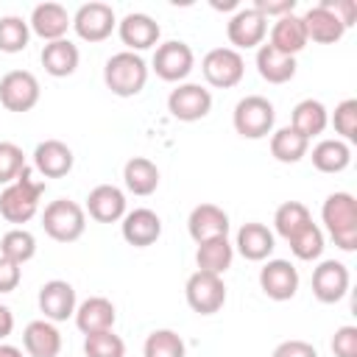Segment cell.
Returning a JSON list of instances; mask_svg holds the SVG:
<instances>
[{
    "mask_svg": "<svg viewBox=\"0 0 357 357\" xmlns=\"http://www.w3.org/2000/svg\"><path fill=\"white\" fill-rule=\"evenodd\" d=\"M117 33H120L123 45L131 53H139V50H148V47H153L159 42L162 28H159V22L153 17H148L142 11H131L117 22Z\"/></svg>",
    "mask_w": 357,
    "mask_h": 357,
    "instance_id": "16",
    "label": "cell"
},
{
    "mask_svg": "<svg viewBox=\"0 0 357 357\" xmlns=\"http://www.w3.org/2000/svg\"><path fill=\"white\" fill-rule=\"evenodd\" d=\"M187 231L198 245L206 240H215V237H226L229 215L218 204H198L187 218Z\"/></svg>",
    "mask_w": 357,
    "mask_h": 357,
    "instance_id": "17",
    "label": "cell"
},
{
    "mask_svg": "<svg viewBox=\"0 0 357 357\" xmlns=\"http://www.w3.org/2000/svg\"><path fill=\"white\" fill-rule=\"evenodd\" d=\"M103 81L106 86L117 95V98H134L145 89V81H148V64L142 61L139 53H131V50H120L114 53L106 67H103Z\"/></svg>",
    "mask_w": 357,
    "mask_h": 357,
    "instance_id": "3",
    "label": "cell"
},
{
    "mask_svg": "<svg viewBox=\"0 0 357 357\" xmlns=\"http://www.w3.org/2000/svg\"><path fill=\"white\" fill-rule=\"evenodd\" d=\"M192 64H195L192 47L187 42H178V39L162 42L153 53V73L170 84H181L192 73Z\"/></svg>",
    "mask_w": 357,
    "mask_h": 357,
    "instance_id": "8",
    "label": "cell"
},
{
    "mask_svg": "<svg viewBox=\"0 0 357 357\" xmlns=\"http://www.w3.org/2000/svg\"><path fill=\"white\" fill-rule=\"evenodd\" d=\"M324 226L340 251L357 248V198L351 192H332L321 206Z\"/></svg>",
    "mask_w": 357,
    "mask_h": 357,
    "instance_id": "1",
    "label": "cell"
},
{
    "mask_svg": "<svg viewBox=\"0 0 357 357\" xmlns=\"http://www.w3.org/2000/svg\"><path fill=\"white\" fill-rule=\"evenodd\" d=\"M265 33H268V20L254 6L234 11V17L226 22V36L237 53L248 47H259L265 42Z\"/></svg>",
    "mask_w": 357,
    "mask_h": 357,
    "instance_id": "12",
    "label": "cell"
},
{
    "mask_svg": "<svg viewBox=\"0 0 357 357\" xmlns=\"http://www.w3.org/2000/svg\"><path fill=\"white\" fill-rule=\"evenodd\" d=\"M25 153L14 142H0V184H11L25 170Z\"/></svg>",
    "mask_w": 357,
    "mask_h": 357,
    "instance_id": "41",
    "label": "cell"
},
{
    "mask_svg": "<svg viewBox=\"0 0 357 357\" xmlns=\"http://www.w3.org/2000/svg\"><path fill=\"white\" fill-rule=\"evenodd\" d=\"M86 212L98 223H117L126 215V195L114 184H98L86 195Z\"/></svg>",
    "mask_w": 357,
    "mask_h": 357,
    "instance_id": "20",
    "label": "cell"
},
{
    "mask_svg": "<svg viewBox=\"0 0 357 357\" xmlns=\"http://www.w3.org/2000/svg\"><path fill=\"white\" fill-rule=\"evenodd\" d=\"M28 25L45 42H56V39H64V33L73 28V17L67 14V8L61 3H39L31 11Z\"/></svg>",
    "mask_w": 357,
    "mask_h": 357,
    "instance_id": "18",
    "label": "cell"
},
{
    "mask_svg": "<svg viewBox=\"0 0 357 357\" xmlns=\"http://www.w3.org/2000/svg\"><path fill=\"white\" fill-rule=\"evenodd\" d=\"M271 357H318V351L307 340H282Z\"/></svg>",
    "mask_w": 357,
    "mask_h": 357,
    "instance_id": "43",
    "label": "cell"
},
{
    "mask_svg": "<svg viewBox=\"0 0 357 357\" xmlns=\"http://www.w3.org/2000/svg\"><path fill=\"white\" fill-rule=\"evenodd\" d=\"M237 251L248 259V262H262V259H268L271 254H273V248H276V240H273V231L265 226V223H245V226H240V231H237Z\"/></svg>",
    "mask_w": 357,
    "mask_h": 357,
    "instance_id": "24",
    "label": "cell"
},
{
    "mask_svg": "<svg viewBox=\"0 0 357 357\" xmlns=\"http://www.w3.org/2000/svg\"><path fill=\"white\" fill-rule=\"evenodd\" d=\"M142 354L145 357H184L187 346H184L178 332H173V329H153L145 337Z\"/></svg>",
    "mask_w": 357,
    "mask_h": 357,
    "instance_id": "36",
    "label": "cell"
},
{
    "mask_svg": "<svg viewBox=\"0 0 357 357\" xmlns=\"http://www.w3.org/2000/svg\"><path fill=\"white\" fill-rule=\"evenodd\" d=\"M36 254V237L25 229H11L3 234L0 240V257L17 262V265H25L28 259H33Z\"/></svg>",
    "mask_w": 357,
    "mask_h": 357,
    "instance_id": "35",
    "label": "cell"
},
{
    "mask_svg": "<svg viewBox=\"0 0 357 357\" xmlns=\"http://www.w3.org/2000/svg\"><path fill=\"white\" fill-rule=\"evenodd\" d=\"M271 47H276L279 53H287V56H296L307 47V31H304V22L301 17L296 14H284L273 22L271 28Z\"/></svg>",
    "mask_w": 357,
    "mask_h": 357,
    "instance_id": "26",
    "label": "cell"
},
{
    "mask_svg": "<svg viewBox=\"0 0 357 357\" xmlns=\"http://www.w3.org/2000/svg\"><path fill=\"white\" fill-rule=\"evenodd\" d=\"M73 28L84 42H103L112 36V31L117 28V17L114 8L109 3H84L75 17H73Z\"/></svg>",
    "mask_w": 357,
    "mask_h": 357,
    "instance_id": "9",
    "label": "cell"
},
{
    "mask_svg": "<svg viewBox=\"0 0 357 357\" xmlns=\"http://www.w3.org/2000/svg\"><path fill=\"white\" fill-rule=\"evenodd\" d=\"M20 279H22L20 265L11 262V259H6V257H0V293H11V290H17Z\"/></svg>",
    "mask_w": 357,
    "mask_h": 357,
    "instance_id": "46",
    "label": "cell"
},
{
    "mask_svg": "<svg viewBox=\"0 0 357 357\" xmlns=\"http://www.w3.org/2000/svg\"><path fill=\"white\" fill-rule=\"evenodd\" d=\"M162 237V220L153 209H134L123 215V240L134 248H148Z\"/></svg>",
    "mask_w": 357,
    "mask_h": 357,
    "instance_id": "19",
    "label": "cell"
},
{
    "mask_svg": "<svg viewBox=\"0 0 357 357\" xmlns=\"http://www.w3.org/2000/svg\"><path fill=\"white\" fill-rule=\"evenodd\" d=\"M39 312L45 315V321H67L70 315H75V287L64 279H50L39 287Z\"/></svg>",
    "mask_w": 357,
    "mask_h": 357,
    "instance_id": "14",
    "label": "cell"
},
{
    "mask_svg": "<svg viewBox=\"0 0 357 357\" xmlns=\"http://www.w3.org/2000/svg\"><path fill=\"white\" fill-rule=\"evenodd\" d=\"M349 293V268L337 259H324L312 271V296L321 304H335Z\"/></svg>",
    "mask_w": 357,
    "mask_h": 357,
    "instance_id": "15",
    "label": "cell"
},
{
    "mask_svg": "<svg viewBox=\"0 0 357 357\" xmlns=\"http://www.w3.org/2000/svg\"><path fill=\"white\" fill-rule=\"evenodd\" d=\"M259 287L273 301H287L298 290V271L290 259H268L259 268Z\"/></svg>",
    "mask_w": 357,
    "mask_h": 357,
    "instance_id": "13",
    "label": "cell"
},
{
    "mask_svg": "<svg viewBox=\"0 0 357 357\" xmlns=\"http://www.w3.org/2000/svg\"><path fill=\"white\" fill-rule=\"evenodd\" d=\"M22 346L31 357H59L61 351V335L53 326V321H31L22 332Z\"/></svg>",
    "mask_w": 357,
    "mask_h": 357,
    "instance_id": "25",
    "label": "cell"
},
{
    "mask_svg": "<svg viewBox=\"0 0 357 357\" xmlns=\"http://www.w3.org/2000/svg\"><path fill=\"white\" fill-rule=\"evenodd\" d=\"M117 321V312H114V304L103 296H92L86 301H81L75 307V326L84 332V335H95V332H106L112 329Z\"/></svg>",
    "mask_w": 357,
    "mask_h": 357,
    "instance_id": "22",
    "label": "cell"
},
{
    "mask_svg": "<svg viewBox=\"0 0 357 357\" xmlns=\"http://www.w3.org/2000/svg\"><path fill=\"white\" fill-rule=\"evenodd\" d=\"M11 329H14V315H11V310L6 304H0V340L8 337Z\"/></svg>",
    "mask_w": 357,
    "mask_h": 357,
    "instance_id": "47",
    "label": "cell"
},
{
    "mask_svg": "<svg viewBox=\"0 0 357 357\" xmlns=\"http://www.w3.org/2000/svg\"><path fill=\"white\" fill-rule=\"evenodd\" d=\"M28 39H31V25L22 17H17V14L0 17V53H20V50H25Z\"/></svg>",
    "mask_w": 357,
    "mask_h": 357,
    "instance_id": "37",
    "label": "cell"
},
{
    "mask_svg": "<svg viewBox=\"0 0 357 357\" xmlns=\"http://www.w3.org/2000/svg\"><path fill=\"white\" fill-rule=\"evenodd\" d=\"M84 354H86V357H126V343H123V337L114 335L112 329L95 332V335H86V340H84Z\"/></svg>",
    "mask_w": 357,
    "mask_h": 357,
    "instance_id": "39",
    "label": "cell"
},
{
    "mask_svg": "<svg viewBox=\"0 0 357 357\" xmlns=\"http://www.w3.org/2000/svg\"><path fill=\"white\" fill-rule=\"evenodd\" d=\"M123 181H126V190L128 192H134V195H151L159 187V167L151 159H145V156H134L123 167Z\"/></svg>",
    "mask_w": 357,
    "mask_h": 357,
    "instance_id": "30",
    "label": "cell"
},
{
    "mask_svg": "<svg viewBox=\"0 0 357 357\" xmlns=\"http://www.w3.org/2000/svg\"><path fill=\"white\" fill-rule=\"evenodd\" d=\"M321 6H326V8L343 22L346 31L354 25V17H357V6H354V0H321Z\"/></svg>",
    "mask_w": 357,
    "mask_h": 357,
    "instance_id": "44",
    "label": "cell"
},
{
    "mask_svg": "<svg viewBox=\"0 0 357 357\" xmlns=\"http://www.w3.org/2000/svg\"><path fill=\"white\" fill-rule=\"evenodd\" d=\"M254 8L268 20V17H284V14H293L296 8V0H254Z\"/></svg>",
    "mask_w": 357,
    "mask_h": 357,
    "instance_id": "45",
    "label": "cell"
},
{
    "mask_svg": "<svg viewBox=\"0 0 357 357\" xmlns=\"http://www.w3.org/2000/svg\"><path fill=\"white\" fill-rule=\"evenodd\" d=\"M184 296H187V304L192 307V312L215 315L226 304V284L218 273L195 271L184 284Z\"/></svg>",
    "mask_w": 357,
    "mask_h": 357,
    "instance_id": "6",
    "label": "cell"
},
{
    "mask_svg": "<svg viewBox=\"0 0 357 357\" xmlns=\"http://www.w3.org/2000/svg\"><path fill=\"white\" fill-rule=\"evenodd\" d=\"M0 103L8 112H31L39 103V81L28 70H11L0 78Z\"/></svg>",
    "mask_w": 357,
    "mask_h": 357,
    "instance_id": "10",
    "label": "cell"
},
{
    "mask_svg": "<svg viewBox=\"0 0 357 357\" xmlns=\"http://www.w3.org/2000/svg\"><path fill=\"white\" fill-rule=\"evenodd\" d=\"M0 357H22V351H20L17 346H8V343H3V346H0Z\"/></svg>",
    "mask_w": 357,
    "mask_h": 357,
    "instance_id": "48",
    "label": "cell"
},
{
    "mask_svg": "<svg viewBox=\"0 0 357 357\" xmlns=\"http://www.w3.org/2000/svg\"><path fill=\"white\" fill-rule=\"evenodd\" d=\"M231 259H234V245L229 243V237H215V240H206L198 245L195 251V262H198V271H206V273H226L231 268Z\"/></svg>",
    "mask_w": 357,
    "mask_h": 357,
    "instance_id": "32",
    "label": "cell"
},
{
    "mask_svg": "<svg viewBox=\"0 0 357 357\" xmlns=\"http://www.w3.org/2000/svg\"><path fill=\"white\" fill-rule=\"evenodd\" d=\"M257 73L268 84H287L296 75V56L279 53L276 47H271L265 42L257 47Z\"/></svg>",
    "mask_w": 357,
    "mask_h": 357,
    "instance_id": "28",
    "label": "cell"
},
{
    "mask_svg": "<svg viewBox=\"0 0 357 357\" xmlns=\"http://www.w3.org/2000/svg\"><path fill=\"white\" fill-rule=\"evenodd\" d=\"M310 209L301 204V201H284L276 212H273V226H276V234L290 240L298 229H304L310 223Z\"/></svg>",
    "mask_w": 357,
    "mask_h": 357,
    "instance_id": "34",
    "label": "cell"
},
{
    "mask_svg": "<svg viewBox=\"0 0 357 357\" xmlns=\"http://www.w3.org/2000/svg\"><path fill=\"white\" fill-rule=\"evenodd\" d=\"M212 109V92L201 84H178L167 95V112L181 123H195Z\"/></svg>",
    "mask_w": 357,
    "mask_h": 357,
    "instance_id": "11",
    "label": "cell"
},
{
    "mask_svg": "<svg viewBox=\"0 0 357 357\" xmlns=\"http://www.w3.org/2000/svg\"><path fill=\"white\" fill-rule=\"evenodd\" d=\"M307 151H310V139L301 137L290 126H284V128H279V131L271 134V153H273L276 162L296 165V162H301L307 156Z\"/></svg>",
    "mask_w": 357,
    "mask_h": 357,
    "instance_id": "33",
    "label": "cell"
},
{
    "mask_svg": "<svg viewBox=\"0 0 357 357\" xmlns=\"http://www.w3.org/2000/svg\"><path fill=\"white\" fill-rule=\"evenodd\" d=\"M332 126L340 134L337 139H343V142H354L357 139V100L354 98H346V100H340L335 106Z\"/></svg>",
    "mask_w": 357,
    "mask_h": 357,
    "instance_id": "40",
    "label": "cell"
},
{
    "mask_svg": "<svg viewBox=\"0 0 357 357\" xmlns=\"http://www.w3.org/2000/svg\"><path fill=\"white\" fill-rule=\"evenodd\" d=\"M73 151L61 142V139H45L33 148V167L45 176V178H61L73 170Z\"/></svg>",
    "mask_w": 357,
    "mask_h": 357,
    "instance_id": "21",
    "label": "cell"
},
{
    "mask_svg": "<svg viewBox=\"0 0 357 357\" xmlns=\"http://www.w3.org/2000/svg\"><path fill=\"white\" fill-rule=\"evenodd\" d=\"M332 351H335V357H357V326L346 324V326L335 329Z\"/></svg>",
    "mask_w": 357,
    "mask_h": 357,
    "instance_id": "42",
    "label": "cell"
},
{
    "mask_svg": "<svg viewBox=\"0 0 357 357\" xmlns=\"http://www.w3.org/2000/svg\"><path fill=\"white\" fill-rule=\"evenodd\" d=\"M329 126V112L321 100L315 98H304L293 106V114H290V128H296L301 137L312 139L318 134H324V128Z\"/></svg>",
    "mask_w": 357,
    "mask_h": 357,
    "instance_id": "29",
    "label": "cell"
},
{
    "mask_svg": "<svg viewBox=\"0 0 357 357\" xmlns=\"http://www.w3.org/2000/svg\"><path fill=\"white\" fill-rule=\"evenodd\" d=\"M273 120H276V112H273V103L262 95H245L243 100H237L234 106V114H231V123H234V131L245 139H262L273 131Z\"/></svg>",
    "mask_w": 357,
    "mask_h": 357,
    "instance_id": "5",
    "label": "cell"
},
{
    "mask_svg": "<svg viewBox=\"0 0 357 357\" xmlns=\"http://www.w3.org/2000/svg\"><path fill=\"white\" fill-rule=\"evenodd\" d=\"M287 243H290V251H293L296 259L310 262V259H318L321 251H324V231L310 220V223H307L304 229H298Z\"/></svg>",
    "mask_w": 357,
    "mask_h": 357,
    "instance_id": "38",
    "label": "cell"
},
{
    "mask_svg": "<svg viewBox=\"0 0 357 357\" xmlns=\"http://www.w3.org/2000/svg\"><path fill=\"white\" fill-rule=\"evenodd\" d=\"M301 22H304V31H307V42H318V45H335V42H340L343 39V33H346V28H343V22L326 8V6H312L304 17H301Z\"/></svg>",
    "mask_w": 357,
    "mask_h": 357,
    "instance_id": "23",
    "label": "cell"
},
{
    "mask_svg": "<svg viewBox=\"0 0 357 357\" xmlns=\"http://www.w3.org/2000/svg\"><path fill=\"white\" fill-rule=\"evenodd\" d=\"M312 167L321 170V173H340L351 165V148L349 142L343 139H321L315 148H312Z\"/></svg>",
    "mask_w": 357,
    "mask_h": 357,
    "instance_id": "31",
    "label": "cell"
},
{
    "mask_svg": "<svg viewBox=\"0 0 357 357\" xmlns=\"http://www.w3.org/2000/svg\"><path fill=\"white\" fill-rule=\"evenodd\" d=\"M42 67L47 75L53 78H67L78 70V47L70 42V39H56V42H47L42 47Z\"/></svg>",
    "mask_w": 357,
    "mask_h": 357,
    "instance_id": "27",
    "label": "cell"
},
{
    "mask_svg": "<svg viewBox=\"0 0 357 357\" xmlns=\"http://www.w3.org/2000/svg\"><path fill=\"white\" fill-rule=\"evenodd\" d=\"M45 192L42 181L31 178V167H25L6 190L0 192V215L8 223H28L39 212V198Z\"/></svg>",
    "mask_w": 357,
    "mask_h": 357,
    "instance_id": "2",
    "label": "cell"
},
{
    "mask_svg": "<svg viewBox=\"0 0 357 357\" xmlns=\"http://www.w3.org/2000/svg\"><path fill=\"white\" fill-rule=\"evenodd\" d=\"M42 226H45V234L53 237L56 243H75L86 229V212L81 204L70 198H56L45 206Z\"/></svg>",
    "mask_w": 357,
    "mask_h": 357,
    "instance_id": "4",
    "label": "cell"
},
{
    "mask_svg": "<svg viewBox=\"0 0 357 357\" xmlns=\"http://www.w3.org/2000/svg\"><path fill=\"white\" fill-rule=\"evenodd\" d=\"M201 73H204L206 84H212L218 89H231L243 81L245 61L234 47H212L201 61Z\"/></svg>",
    "mask_w": 357,
    "mask_h": 357,
    "instance_id": "7",
    "label": "cell"
}]
</instances>
